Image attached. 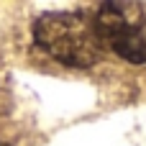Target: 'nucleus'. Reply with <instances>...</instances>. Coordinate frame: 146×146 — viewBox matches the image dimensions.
I'll list each match as a JSON object with an SVG mask.
<instances>
[{"label":"nucleus","mask_w":146,"mask_h":146,"mask_svg":"<svg viewBox=\"0 0 146 146\" xmlns=\"http://www.w3.org/2000/svg\"><path fill=\"white\" fill-rule=\"evenodd\" d=\"M33 41L51 59L72 69H90L103 54L92 15L77 10L41 13L33 21Z\"/></svg>","instance_id":"f257e3e1"},{"label":"nucleus","mask_w":146,"mask_h":146,"mask_svg":"<svg viewBox=\"0 0 146 146\" xmlns=\"http://www.w3.org/2000/svg\"><path fill=\"white\" fill-rule=\"evenodd\" d=\"M103 49L131 64H146V8L139 3H103L92 15Z\"/></svg>","instance_id":"f03ea898"},{"label":"nucleus","mask_w":146,"mask_h":146,"mask_svg":"<svg viewBox=\"0 0 146 146\" xmlns=\"http://www.w3.org/2000/svg\"><path fill=\"white\" fill-rule=\"evenodd\" d=\"M0 146H8V144H3V141H0Z\"/></svg>","instance_id":"7ed1b4c3"}]
</instances>
